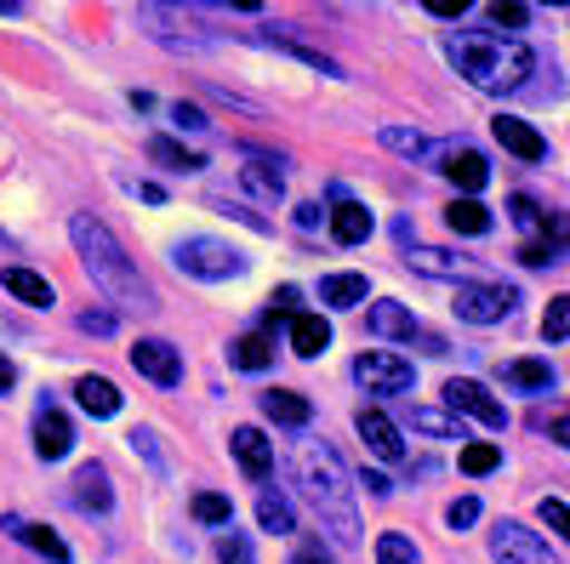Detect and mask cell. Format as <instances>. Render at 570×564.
<instances>
[{"mask_svg": "<svg viewBox=\"0 0 570 564\" xmlns=\"http://www.w3.org/2000/svg\"><path fill=\"white\" fill-rule=\"evenodd\" d=\"M69 240H75V251H80L86 274H91V286H98V291H109L120 308H137V314L160 308V303H155V286L137 274V263L126 257V246H120L115 234H109L98 217H91V211L69 217Z\"/></svg>", "mask_w": 570, "mask_h": 564, "instance_id": "cell-1", "label": "cell"}, {"mask_svg": "<svg viewBox=\"0 0 570 564\" xmlns=\"http://www.w3.org/2000/svg\"><path fill=\"white\" fill-rule=\"evenodd\" d=\"M297 485L308 491L314 513H320V525L337 536V542H360V507H354V479H348V467L343 456L331 451L325 439L320 445H303L297 456Z\"/></svg>", "mask_w": 570, "mask_h": 564, "instance_id": "cell-2", "label": "cell"}, {"mask_svg": "<svg viewBox=\"0 0 570 564\" xmlns=\"http://www.w3.org/2000/svg\"><path fill=\"white\" fill-rule=\"evenodd\" d=\"M451 63L462 80H473L480 91H519L537 75V58L525 40L513 34H451Z\"/></svg>", "mask_w": 570, "mask_h": 564, "instance_id": "cell-3", "label": "cell"}, {"mask_svg": "<svg viewBox=\"0 0 570 564\" xmlns=\"http://www.w3.org/2000/svg\"><path fill=\"white\" fill-rule=\"evenodd\" d=\"M171 263L188 279H234V274H246V251H234L223 240H177L171 246Z\"/></svg>", "mask_w": 570, "mask_h": 564, "instance_id": "cell-4", "label": "cell"}, {"mask_svg": "<svg viewBox=\"0 0 570 564\" xmlns=\"http://www.w3.org/2000/svg\"><path fill=\"white\" fill-rule=\"evenodd\" d=\"M354 383L365 388V394H376V399H394V394H411V383H416V370H411V359L405 354H360L354 359Z\"/></svg>", "mask_w": 570, "mask_h": 564, "instance_id": "cell-5", "label": "cell"}, {"mask_svg": "<svg viewBox=\"0 0 570 564\" xmlns=\"http://www.w3.org/2000/svg\"><path fill=\"white\" fill-rule=\"evenodd\" d=\"M491 553H497V564H559V553L548 547V536L513 525V520H502L491 531Z\"/></svg>", "mask_w": 570, "mask_h": 564, "instance_id": "cell-6", "label": "cell"}, {"mask_svg": "<svg viewBox=\"0 0 570 564\" xmlns=\"http://www.w3.org/2000/svg\"><path fill=\"white\" fill-rule=\"evenodd\" d=\"M440 399H445L451 416H473V422H485V428H508V405H497L480 383H468V376H451Z\"/></svg>", "mask_w": 570, "mask_h": 564, "instance_id": "cell-7", "label": "cell"}, {"mask_svg": "<svg viewBox=\"0 0 570 564\" xmlns=\"http://www.w3.org/2000/svg\"><path fill=\"white\" fill-rule=\"evenodd\" d=\"M126 359L149 376L155 388H177V383H183V354H177L171 343H160V337H137V348H131Z\"/></svg>", "mask_w": 570, "mask_h": 564, "instance_id": "cell-8", "label": "cell"}, {"mask_svg": "<svg viewBox=\"0 0 570 564\" xmlns=\"http://www.w3.org/2000/svg\"><path fill=\"white\" fill-rule=\"evenodd\" d=\"M508 308H513L508 286H456V319L468 325H497L508 319Z\"/></svg>", "mask_w": 570, "mask_h": 564, "instance_id": "cell-9", "label": "cell"}, {"mask_svg": "<svg viewBox=\"0 0 570 564\" xmlns=\"http://www.w3.org/2000/svg\"><path fill=\"white\" fill-rule=\"evenodd\" d=\"M69 445H75V428H69V416L46 399L40 410H35V456L40 462H63L69 456Z\"/></svg>", "mask_w": 570, "mask_h": 564, "instance_id": "cell-10", "label": "cell"}, {"mask_svg": "<svg viewBox=\"0 0 570 564\" xmlns=\"http://www.w3.org/2000/svg\"><path fill=\"white\" fill-rule=\"evenodd\" d=\"M354 428H360V439L371 445L376 462H405V434L394 428V416H383V410H360V416H354Z\"/></svg>", "mask_w": 570, "mask_h": 564, "instance_id": "cell-11", "label": "cell"}, {"mask_svg": "<svg viewBox=\"0 0 570 564\" xmlns=\"http://www.w3.org/2000/svg\"><path fill=\"white\" fill-rule=\"evenodd\" d=\"M325 222H331V240H337V246H365L371 228H376V217L360 200H348L343 188H337V200H331V217Z\"/></svg>", "mask_w": 570, "mask_h": 564, "instance_id": "cell-12", "label": "cell"}, {"mask_svg": "<svg viewBox=\"0 0 570 564\" xmlns=\"http://www.w3.org/2000/svg\"><path fill=\"white\" fill-rule=\"evenodd\" d=\"M69 496H75V507L80 513H104L115 507V491H109V467L104 462H80V474H75V485H69Z\"/></svg>", "mask_w": 570, "mask_h": 564, "instance_id": "cell-13", "label": "cell"}, {"mask_svg": "<svg viewBox=\"0 0 570 564\" xmlns=\"http://www.w3.org/2000/svg\"><path fill=\"white\" fill-rule=\"evenodd\" d=\"M445 177L462 188V200H473V195H480V188L491 182V160H485L480 149L456 144V149H445Z\"/></svg>", "mask_w": 570, "mask_h": 564, "instance_id": "cell-14", "label": "cell"}, {"mask_svg": "<svg viewBox=\"0 0 570 564\" xmlns=\"http://www.w3.org/2000/svg\"><path fill=\"white\" fill-rule=\"evenodd\" d=\"M491 137H497V144H502L513 160H542V155H548L542 131H537V126H525L519 115H497V120H491Z\"/></svg>", "mask_w": 570, "mask_h": 564, "instance_id": "cell-15", "label": "cell"}, {"mask_svg": "<svg viewBox=\"0 0 570 564\" xmlns=\"http://www.w3.org/2000/svg\"><path fill=\"white\" fill-rule=\"evenodd\" d=\"M228 445H234V462L246 467V479H268L274 474V445H268L263 428H234Z\"/></svg>", "mask_w": 570, "mask_h": 564, "instance_id": "cell-16", "label": "cell"}, {"mask_svg": "<svg viewBox=\"0 0 570 564\" xmlns=\"http://www.w3.org/2000/svg\"><path fill=\"white\" fill-rule=\"evenodd\" d=\"M263 416L274 422V428H308L314 405H308L303 394H292V388H268V394H263Z\"/></svg>", "mask_w": 570, "mask_h": 564, "instance_id": "cell-17", "label": "cell"}, {"mask_svg": "<svg viewBox=\"0 0 570 564\" xmlns=\"http://www.w3.org/2000/svg\"><path fill=\"white\" fill-rule=\"evenodd\" d=\"M331 348V319L320 314H292V354L297 359H320Z\"/></svg>", "mask_w": 570, "mask_h": 564, "instance_id": "cell-18", "label": "cell"}, {"mask_svg": "<svg viewBox=\"0 0 570 564\" xmlns=\"http://www.w3.org/2000/svg\"><path fill=\"white\" fill-rule=\"evenodd\" d=\"M0 279H7V291H12L18 303H29V308H52V303H58L52 279H46V274H35V268H7Z\"/></svg>", "mask_w": 570, "mask_h": 564, "instance_id": "cell-19", "label": "cell"}, {"mask_svg": "<svg viewBox=\"0 0 570 564\" xmlns=\"http://www.w3.org/2000/svg\"><path fill=\"white\" fill-rule=\"evenodd\" d=\"M365 291H371L365 274H325V279H320V303H325V308H360Z\"/></svg>", "mask_w": 570, "mask_h": 564, "instance_id": "cell-20", "label": "cell"}, {"mask_svg": "<svg viewBox=\"0 0 570 564\" xmlns=\"http://www.w3.org/2000/svg\"><path fill=\"white\" fill-rule=\"evenodd\" d=\"M365 325H371L376 337H394V343H411V337H416V319H411L405 303H376V308L365 314Z\"/></svg>", "mask_w": 570, "mask_h": 564, "instance_id": "cell-21", "label": "cell"}, {"mask_svg": "<svg viewBox=\"0 0 570 564\" xmlns=\"http://www.w3.org/2000/svg\"><path fill=\"white\" fill-rule=\"evenodd\" d=\"M75 399H80V410H91V416H115V410H120V388L109 383V376H80Z\"/></svg>", "mask_w": 570, "mask_h": 564, "instance_id": "cell-22", "label": "cell"}, {"mask_svg": "<svg viewBox=\"0 0 570 564\" xmlns=\"http://www.w3.org/2000/svg\"><path fill=\"white\" fill-rule=\"evenodd\" d=\"M7 531L23 536V547H35L40 558H52V564H69V542L52 531V525H23V520H7Z\"/></svg>", "mask_w": 570, "mask_h": 564, "instance_id": "cell-23", "label": "cell"}, {"mask_svg": "<svg viewBox=\"0 0 570 564\" xmlns=\"http://www.w3.org/2000/svg\"><path fill=\"white\" fill-rule=\"evenodd\" d=\"M257 525L274 531V536H292L297 531V513H292V502H285V491H263L257 496Z\"/></svg>", "mask_w": 570, "mask_h": 564, "instance_id": "cell-24", "label": "cell"}, {"mask_svg": "<svg viewBox=\"0 0 570 564\" xmlns=\"http://www.w3.org/2000/svg\"><path fill=\"white\" fill-rule=\"evenodd\" d=\"M411 268H416V274H434V279H462V274H468V257H451V251H428V246H411Z\"/></svg>", "mask_w": 570, "mask_h": 564, "instance_id": "cell-25", "label": "cell"}, {"mask_svg": "<svg viewBox=\"0 0 570 564\" xmlns=\"http://www.w3.org/2000/svg\"><path fill=\"white\" fill-rule=\"evenodd\" d=\"M228 359L240 365V370H268V365H274V337L252 332V337H240V343L228 348Z\"/></svg>", "mask_w": 570, "mask_h": 564, "instance_id": "cell-26", "label": "cell"}, {"mask_svg": "<svg viewBox=\"0 0 570 564\" xmlns=\"http://www.w3.org/2000/svg\"><path fill=\"white\" fill-rule=\"evenodd\" d=\"M502 376H508L513 388H525V394H548V388H553V365H548V359H519V365H508Z\"/></svg>", "mask_w": 570, "mask_h": 564, "instance_id": "cell-27", "label": "cell"}, {"mask_svg": "<svg viewBox=\"0 0 570 564\" xmlns=\"http://www.w3.org/2000/svg\"><path fill=\"white\" fill-rule=\"evenodd\" d=\"M411 428H422V434H440V439H456V445H468L462 439V416H451V410H411Z\"/></svg>", "mask_w": 570, "mask_h": 564, "instance_id": "cell-28", "label": "cell"}, {"mask_svg": "<svg viewBox=\"0 0 570 564\" xmlns=\"http://www.w3.org/2000/svg\"><path fill=\"white\" fill-rule=\"evenodd\" d=\"M149 155H155L160 166H171V171H200V166H206V155L171 144V137H149Z\"/></svg>", "mask_w": 570, "mask_h": 564, "instance_id": "cell-29", "label": "cell"}, {"mask_svg": "<svg viewBox=\"0 0 570 564\" xmlns=\"http://www.w3.org/2000/svg\"><path fill=\"white\" fill-rule=\"evenodd\" d=\"M445 222H451L456 234H485V228H491V211H485L480 200H451V206H445Z\"/></svg>", "mask_w": 570, "mask_h": 564, "instance_id": "cell-30", "label": "cell"}, {"mask_svg": "<svg viewBox=\"0 0 570 564\" xmlns=\"http://www.w3.org/2000/svg\"><path fill=\"white\" fill-rule=\"evenodd\" d=\"M376 564H422V553L411 547V536L383 531V536H376Z\"/></svg>", "mask_w": 570, "mask_h": 564, "instance_id": "cell-31", "label": "cell"}, {"mask_svg": "<svg viewBox=\"0 0 570 564\" xmlns=\"http://www.w3.org/2000/svg\"><path fill=\"white\" fill-rule=\"evenodd\" d=\"M497 467H502V451H497V445H468V451H462V474H473V479L497 474Z\"/></svg>", "mask_w": 570, "mask_h": 564, "instance_id": "cell-32", "label": "cell"}, {"mask_svg": "<svg viewBox=\"0 0 570 564\" xmlns=\"http://www.w3.org/2000/svg\"><path fill=\"white\" fill-rule=\"evenodd\" d=\"M217 558H223V564H257V553H252V536H240V531L228 525V531L217 536Z\"/></svg>", "mask_w": 570, "mask_h": 564, "instance_id": "cell-33", "label": "cell"}, {"mask_svg": "<svg viewBox=\"0 0 570 564\" xmlns=\"http://www.w3.org/2000/svg\"><path fill=\"white\" fill-rule=\"evenodd\" d=\"M542 337H548V343H564V337H570V297H553V303H548Z\"/></svg>", "mask_w": 570, "mask_h": 564, "instance_id": "cell-34", "label": "cell"}, {"mask_svg": "<svg viewBox=\"0 0 570 564\" xmlns=\"http://www.w3.org/2000/svg\"><path fill=\"white\" fill-rule=\"evenodd\" d=\"M195 520H200V525H228V520H234V507H228V496L206 491V496H195Z\"/></svg>", "mask_w": 570, "mask_h": 564, "instance_id": "cell-35", "label": "cell"}, {"mask_svg": "<svg viewBox=\"0 0 570 564\" xmlns=\"http://www.w3.org/2000/svg\"><path fill=\"white\" fill-rule=\"evenodd\" d=\"M445 525H451V531H468V525H480V496H456V502L445 507Z\"/></svg>", "mask_w": 570, "mask_h": 564, "instance_id": "cell-36", "label": "cell"}, {"mask_svg": "<svg viewBox=\"0 0 570 564\" xmlns=\"http://www.w3.org/2000/svg\"><path fill=\"white\" fill-rule=\"evenodd\" d=\"M537 520H542V525H548L553 536H570V507H564V502L542 496V502H537Z\"/></svg>", "mask_w": 570, "mask_h": 564, "instance_id": "cell-37", "label": "cell"}, {"mask_svg": "<svg viewBox=\"0 0 570 564\" xmlns=\"http://www.w3.org/2000/svg\"><path fill=\"white\" fill-rule=\"evenodd\" d=\"M246 188H257V195L279 200V171H268V160H252V166H246Z\"/></svg>", "mask_w": 570, "mask_h": 564, "instance_id": "cell-38", "label": "cell"}, {"mask_svg": "<svg viewBox=\"0 0 570 564\" xmlns=\"http://www.w3.org/2000/svg\"><path fill=\"white\" fill-rule=\"evenodd\" d=\"M383 149H394V155H422L428 144L416 131H405V126H383Z\"/></svg>", "mask_w": 570, "mask_h": 564, "instance_id": "cell-39", "label": "cell"}, {"mask_svg": "<svg viewBox=\"0 0 570 564\" xmlns=\"http://www.w3.org/2000/svg\"><path fill=\"white\" fill-rule=\"evenodd\" d=\"M491 23H497V29H525V23H531V7H525V0H508V7H491Z\"/></svg>", "mask_w": 570, "mask_h": 564, "instance_id": "cell-40", "label": "cell"}, {"mask_svg": "<svg viewBox=\"0 0 570 564\" xmlns=\"http://www.w3.org/2000/svg\"><path fill=\"white\" fill-rule=\"evenodd\" d=\"M508 211H513V222H519V228H548V217L537 211V200H531V195H513V200H508Z\"/></svg>", "mask_w": 570, "mask_h": 564, "instance_id": "cell-41", "label": "cell"}, {"mask_svg": "<svg viewBox=\"0 0 570 564\" xmlns=\"http://www.w3.org/2000/svg\"><path fill=\"white\" fill-rule=\"evenodd\" d=\"M80 332H91V337H109V332H115V314H91V308H86V314H80Z\"/></svg>", "mask_w": 570, "mask_h": 564, "instance_id": "cell-42", "label": "cell"}, {"mask_svg": "<svg viewBox=\"0 0 570 564\" xmlns=\"http://www.w3.org/2000/svg\"><path fill=\"white\" fill-rule=\"evenodd\" d=\"M559 257V246H525V251H519V263H525V268H548Z\"/></svg>", "mask_w": 570, "mask_h": 564, "instance_id": "cell-43", "label": "cell"}, {"mask_svg": "<svg viewBox=\"0 0 570 564\" xmlns=\"http://www.w3.org/2000/svg\"><path fill=\"white\" fill-rule=\"evenodd\" d=\"M171 120H177V126H206V115H200L195 103H171Z\"/></svg>", "mask_w": 570, "mask_h": 564, "instance_id": "cell-44", "label": "cell"}, {"mask_svg": "<svg viewBox=\"0 0 570 564\" xmlns=\"http://www.w3.org/2000/svg\"><path fill=\"white\" fill-rule=\"evenodd\" d=\"M365 491H371V496H394V479H389V474H365Z\"/></svg>", "mask_w": 570, "mask_h": 564, "instance_id": "cell-45", "label": "cell"}, {"mask_svg": "<svg viewBox=\"0 0 570 564\" xmlns=\"http://www.w3.org/2000/svg\"><path fill=\"white\" fill-rule=\"evenodd\" d=\"M12 383H18V365H12V359H7V354H0V394H7V388H12Z\"/></svg>", "mask_w": 570, "mask_h": 564, "instance_id": "cell-46", "label": "cell"}, {"mask_svg": "<svg viewBox=\"0 0 570 564\" xmlns=\"http://www.w3.org/2000/svg\"><path fill=\"white\" fill-rule=\"evenodd\" d=\"M297 564H331V553H325V547H314V542H308V547H303V553H297Z\"/></svg>", "mask_w": 570, "mask_h": 564, "instance_id": "cell-47", "label": "cell"}, {"mask_svg": "<svg viewBox=\"0 0 570 564\" xmlns=\"http://www.w3.org/2000/svg\"><path fill=\"white\" fill-rule=\"evenodd\" d=\"M320 217H325L320 206H303V211H297V222H303V228H320Z\"/></svg>", "mask_w": 570, "mask_h": 564, "instance_id": "cell-48", "label": "cell"}, {"mask_svg": "<svg viewBox=\"0 0 570 564\" xmlns=\"http://www.w3.org/2000/svg\"><path fill=\"white\" fill-rule=\"evenodd\" d=\"M553 439H559V445H570V416H559V422H553Z\"/></svg>", "mask_w": 570, "mask_h": 564, "instance_id": "cell-49", "label": "cell"}]
</instances>
